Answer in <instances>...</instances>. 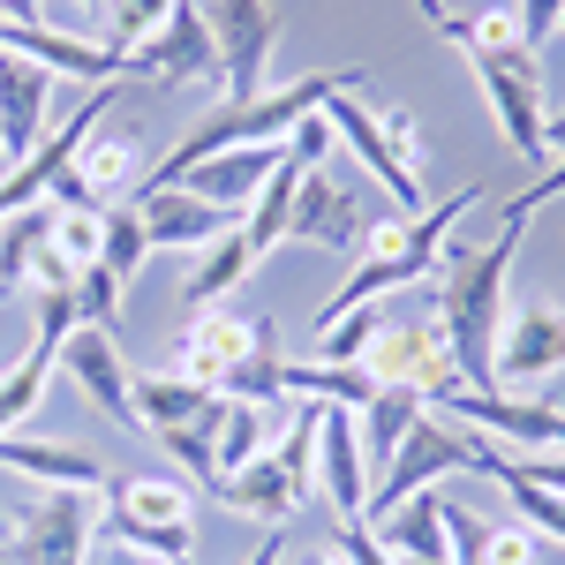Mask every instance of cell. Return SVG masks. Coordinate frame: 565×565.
Listing matches in <instances>:
<instances>
[{
    "label": "cell",
    "mask_w": 565,
    "mask_h": 565,
    "mask_svg": "<svg viewBox=\"0 0 565 565\" xmlns=\"http://www.w3.org/2000/svg\"><path fill=\"white\" fill-rule=\"evenodd\" d=\"M521 218H498L490 242H445L437 257V324L460 362V392L498 385V332H505V302H513V257H521Z\"/></svg>",
    "instance_id": "1"
},
{
    "label": "cell",
    "mask_w": 565,
    "mask_h": 565,
    "mask_svg": "<svg viewBox=\"0 0 565 565\" xmlns=\"http://www.w3.org/2000/svg\"><path fill=\"white\" fill-rule=\"evenodd\" d=\"M370 84V68H332V76H295V84H264L257 98H226L218 114H204L196 129L181 136L174 151L143 174V189H174L196 159H212V151H242V143H287V136L302 129L309 114L332 98V90H362Z\"/></svg>",
    "instance_id": "2"
},
{
    "label": "cell",
    "mask_w": 565,
    "mask_h": 565,
    "mask_svg": "<svg viewBox=\"0 0 565 565\" xmlns=\"http://www.w3.org/2000/svg\"><path fill=\"white\" fill-rule=\"evenodd\" d=\"M468 204H482V181H468L460 196H445V204H430V212H392L377 218L370 234H362V249H354V271L340 279V295L317 309V332L324 324H340L348 309L362 302H385V295H399V287H423L437 271V257H445V234L468 218Z\"/></svg>",
    "instance_id": "3"
},
{
    "label": "cell",
    "mask_w": 565,
    "mask_h": 565,
    "mask_svg": "<svg viewBox=\"0 0 565 565\" xmlns=\"http://www.w3.org/2000/svg\"><path fill=\"white\" fill-rule=\"evenodd\" d=\"M279 370H287V354H279V324L271 317H242V309H196L189 324H181L174 354H167V377L181 385H204L218 399H257L271 407L279 399Z\"/></svg>",
    "instance_id": "4"
},
{
    "label": "cell",
    "mask_w": 565,
    "mask_h": 565,
    "mask_svg": "<svg viewBox=\"0 0 565 565\" xmlns=\"http://www.w3.org/2000/svg\"><path fill=\"white\" fill-rule=\"evenodd\" d=\"M196 505H204V490H189L174 476H114L106 482V535L129 551H151V558H189Z\"/></svg>",
    "instance_id": "5"
},
{
    "label": "cell",
    "mask_w": 565,
    "mask_h": 565,
    "mask_svg": "<svg viewBox=\"0 0 565 565\" xmlns=\"http://www.w3.org/2000/svg\"><path fill=\"white\" fill-rule=\"evenodd\" d=\"M468 68H476V90L498 114L505 143L521 159H535V167H551V76H543V53L535 45H505V53H476Z\"/></svg>",
    "instance_id": "6"
},
{
    "label": "cell",
    "mask_w": 565,
    "mask_h": 565,
    "mask_svg": "<svg viewBox=\"0 0 565 565\" xmlns=\"http://www.w3.org/2000/svg\"><path fill=\"white\" fill-rule=\"evenodd\" d=\"M362 370L377 377V385H399V392H423V399H445V392H460V362H452V340H445V324H437V309H385V324H377V340L362 348Z\"/></svg>",
    "instance_id": "7"
},
{
    "label": "cell",
    "mask_w": 565,
    "mask_h": 565,
    "mask_svg": "<svg viewBox=\"0 0 565 565\" xmlns=\"http://www.w3.org/2000/svg\"><path fill=\"white\" fill-rule=\"evenodd\" d=\"M476 445H482V437H468L460 423H437V415H423L415 430L399 437V452L385 460V476L370 482V521H362V527H377L385 513H399L407 498L437 490V482L460 476V468L476 476Z\"/></svg>",
    "instance_id": "8"
},
{
    "label": "cell",
    "mask_w": 565,
    "mask_h": 565,
    "mask_svg": "<svg viewBox=\"0 0 565 565\" xmlns=\"http://www.w3.org/2000/svg\"><path fill=\"white\" fill-rule=\"evenodd\" d=\"M121 76H143V84H159V90H226L212 15H204L196 0H181L174 15H167V23L121 61Z\"/></svg>",
    "instance_id": "9"
},
{
    "label": "cell",
    "mask_w": 565,
    "mask_h": 565,
    "mask_svg": "<svg viewBox=\"0 0 565 565\" xmlns=\"http://www.w3.org/2000/svg\"><path fill=\"white\" fill-rule=\"evenodd\" d=\"M98 527H106V490H45L39 505L8 527L0 558L8 565H84Z\"/></svg>",
    "instance_id": "10"
},
{
    "label": "cell",
    "mask_w": 565,
    "mask_h": 565,
    "mask_svg": "<svg viewBox=\"0 0 565 565\" xmlns=\"http://www.w3.org/2000/svg\"><path fill=\"white\" fill-rule=\"evenodd\" d=\"M143 129H136L129 114H106L98 129L84 136V151H76V167L61 181V196L53 204H84V212H114V204H129L136 189H143Z\"/></svg>",
    "instance_id": "11"
},
{
    "label": "cell",
    "mask_w": 565,
    "mask_h": 565,
    "mask_svg": "<svg viewBox=\"0 0 565 565\" xmlns=\"http://www.w3.org/2000/svg\"><path fill=\"white\" fill-rule=\"evenodd\" d=\"M437 407L505 452H565V407L551 392H445Z\"/></svg>",
    "instance_id": "12"
},
{
    "label": "cell",
    "mask_w": 565,
    "mask_h": 565,
    "mask_svg": "<svg viewBox=\"0 0 565 565\" xmlns=\"http://www.w3.org/2000/svg\"><path fill=\"white\" fill-rule=\"evenodd\" d=\"M551 377H565V302H551V295L505 302L498 385H490V392H543Z\"/></svg>",
    "instance_id": "13"
},
{
    "label": "cell",
    "mask_w": 565,
    "mask_h": 565,
    "mask_svg": "<svg viewBox=\"0 0 565 565\" xmlns=\"http://www.w3.org/2000/svg\"><path fill=\"white\" fill-rule=\"evenodd\" d=\"M370 226H377V212H370V189L340 181L332 167H309V174L295 181V242H317V249H340V257H354Z\"/></svg>",
    "instance_id": "14"
},
{
    "label": "cell",
    "mask_w": 565,
    "mask_h": 565,
    "mask_svg": "<svg viewBox=\"0 0 565 565\" xmlns=\"http://www.w3.org/2000/svg\"><path fill=\"white\" fill-rule=\"evenodd\" d=\"M53 370H68V385H84V399L106 415V423L143 430V423H136V370H129V354H121V340H114V332H90V324H76Z\"/></svg>",
    "instance_id": "15"
},
{
    "label": "cell",
    "mask_w": 565,
    "mask_h": 565,
    "mask_svg": "<svg viewBox=\"0 0 565 565\" xmlns=\"http://www.w3.org/2000/svg\"><path fill=\"white\" fill-rule=\"evenodd\" d=\"M212 39H218V68H226V98H257L264 68H271V0H212Z\"/></svg>",
    "instance_id": "16"
},
{
    "label": "cell",
    "mask_w": 565,
    "mask_h": 565,
    "mask_svg": "<svg viewBox=\"0 0 565 565\" xmlns=\"http://www.w3.org/2000/svg\"><path fill=\"white\" fill-rule=\"evenodd\" d=\"M53 84H61L53 68L23 61V53H0V174L39 151L45 121H53Z\"/></svg>",
    "instance_id": "17"
},
{
    "label": "cell",
    "mask_w": 565,
    "mask_h": 565,
    "mask_svg": "<svg viewBox=\"0 0 565 565\" xmlns=\"http://www.w3.org/2000/svg\"><path fill=\"white\" fill-rule=\"evenodd\" d=\"M324 121L340 129V151H354V159H362V174L377 181L399 212H423V204H430V196H423V174H407V167L392 159V143H385V129H377V114H370L354 90H332V98H324Z\"/></svg>",
    "instance_id": "18"
},
{
    "label": "cell",
    "mask_w": 565,
    "mask_h": 565,
    "mask_svg": "<svg viewBox=\"0 0 565 565\" xmlns=\"http://www.w3.org/2000/svg\"><path fill=\"white\" fill-rule=\"evenodd\" d=\"M279 167H287V143H242V151H212V159H196L174 189H189V196H204V204H218V212L242 218ZM136 196H143V189H136Z\"/></svg>",
    "instance_id": "19"
},
{
    "label": "cell",
    "mask_w": 565,
    "mask_h": 565,
    "mask_svg": "<svg viewBox=\"0 0 565 565\" xmlns=\"http://www.w3.org/2000/svg\"><path fill=\"white\" fill-rule=\"evenodd\" d=\"M317 482H324V498H332L340 521H370V460H362L354 407H324V430H317Z\"/></svg>",
    "instance_id": "20"
},
{
    "label": "cell",
    "mask_w": 565,
    "mask_h": 565,
    "mask_svg": "<svg viewBox=\"0 0 565 565\" xmlns=\"http://www.w3.org/2000/svg\"><path fill=\"white\" fill-rule=\"evenodd\" d=\"M0 468L45 482V490H106V482H114V468H106L98 452L68 445V437H23V430L0 437Z\"/></svg>",
    "instance_id": "21"
},
{
    "label": "cell",
    "mask_w": 565,
    "mask_h": 565,
    "mask_svg": "<svg viewBox=\"0 0 565 565\" xmlns=\"http://www.w3.org/2000/svg\"><path fill=\"white\" fill-rule=\"evenodd\" d=\"M136 218H143V242L151 249H212L218 234L234 226V212H218V204H204V196H189V189H143V196H129Z\"/></svg>",
    "instance_id": "22"
},
{
    "label": "cell",
    "mask_w": 565,
    "mask_h": 565,
    "mask_svg": "<svg viewBox=\"0 0 565 565\" xmlns=\"http://www.w3.org/2000/svg\"><path fill=\"white\" fill-rule=\"evenodd\" d=\"M226 513H242V521H257V527H287L295 513L309 505V482L287 476V460L279 452H264V460H249V468H234V476H218L212 490Z\"/></svg>",
    "instance_id": "23"
},
{
    "label": "cell",
    "mask_w": 565,
    "mask_h": 565,
    "mask_svg": "<svg viewBox=\"0 0 565 565\" xmlns=\"http://www.w3.org/2000/svg\"><path fill=\"white\" fill-rule=\"evenodd\" d=\"M445 535H452V565H543L535 527L521 521H476L468 505L445 498Z\"/></svg>",
    "instance_id": "24"
},
{
    "label": "cell",
    "mask_w": 565,
    "mask_h": 565,
    "mask_svg": "<svg viewBox=\"0 0 565 565\" xmlns=\"http://www.w3.org/2000/svg\"><path fill=\"white\" fill-rule=\"evenodd\" d=\"M264 264L249 257V242H242V218L218 234L212 249H196V264L181 271V309L196 317V309H218L226 295H242V279H257Z\"/></svg>",
    "instance_id": "25"
},
{
    "label": "cell",
    "mask_w": 565,
    "mask_h": 565,
    "mask_svg": "<svg viewBox=\"0 0 565 565\" xmlns=\"http://www.w3.org/2000/svg\"><path fill=\"white\" fill-rule=\"evenodd\" d=\"M218 407H226V399L204 392V385H181V377H167V370H136V423H143V437L212 423Z\"/></svg>",
    "instance_id": "26"
},
{
    "label": "cell",
    "mask_w": 565,
    "mask_h": 565,
    "mask_svg": "<svg viewBox=\"0 0 565 565\" xmlns=\"http://www.w3.org/2000/svg\"><path fill=\"white\" fill-rule=\"evenodd\" d=\"M476 476H490L498 490H505V505L521 513V527H535V535L565 543V498H558V490H543V482H527L513 452H498V445H476Z\"/></svg>",
    "instance_id": "27"
},
{
    "label": "cell",
    "mask_w": 565,
    "mask_h": 565,
    "mask_svg": "<svg viewBox=\"0 0 565 565\" xmlns=\"http://www.w3.org/2000/svg\"><path fill=\"white\" fill-rule=\"evenodd\" d=\"M279 399H317V407H370L377 399V377L362 362H287L279 370Z\"/></svg>",
    "instance_id": "28"
},
{
    "label": "cell",
    "mask_w": 565,
    "mask_h": 565,
    "mask_svg": "<svg viewBox=\"0 0 565 565\" xmlns=\"http://www.w3.org/2000/svg\"><path fill=\"white\" fill-rule=\"evenodd\" d=\"M423 415H430V399H423V392L377 385V399H370V407L354 415V430H362V460H370V482L385 476V460H392V452H399V437L415 430Z\"/></svg>",
    "instance_id": "29"
},
{
    "label": "cell",
    "mask_w": 565,
    "mask_h": 565,
    "mask_svg": "<svg viewBox=\"0 0 565 565\" xmlns=\"http://www.w3.org/2000/svg\"><path fill=\"white\" fill-rule=\"evenodd\" d=\"M295 181H302V167L287 159V167L257 189V204L242 212V242H249V257H257V264H271L287 242H295Z\"/></svg>",
    "instance_id": "30"
},
{
    "label": "cell",
    "mask_w": 565,
    "mask_h": 565,
    "mask_svg": "<svg viewBox=\"0 0 565 565\" xmlns=\"http://www.w3.org/2000/svg\"><path fill=\"white\" fill-rule=\"evenodd\" d=\"M271 452V407H257V399H226V415H218V476H234V468H249V460H264ZM218 490V482H212Z\"/></svg>",
    "instance_id": "31"
},
{
    "label": "cell",
    "mask_w": 565,
    "mask_h": 565,
    "mask_svg": "<svg viewBox=\"0 0 565 565\" xmlns=\"http://www.w3.org/2000/svg\"><path fill=\"white\" fill-rule=\"evenodd\" d=\"M53 362H61V348H53V340H31V348H23V362L0 377V437L31 423V407H39L45 385H53Z\"/></svg>",
    "instance_id": "32"
},
{
    "label": "cell",
    "mask_w": 565,
    "mask_h": 565,
    "mask_svg": "<svg viewBox=\"0 0 565 565\" xmlns=\"http://www.w3.org/2000/svg\"><path fill=\"white\" fill-rule=\"evenodd\" d=\"M98 242H106V212H84V204H45V249L84 279L98 264Z\"/></svg>",
    "instance_id": "33"
},
{
    "label": "cell",
    "mask_w": 565,
    "mask_h": 565,
    "mask_svg": "<svg viewBox=\"0 0 565 565\" xmlns=\"http://www.w3.org/2000/svg\"><path fill=\"white\" fill-rule=\"evenodd\" d=\"M437 31L460 45L468 61H476V53H505V45H527V39H521V8H513V0H482L476 15H445Z\"/></svg>",
    "instance_id": "34"
},
{
    "label": "cell",
    "mask_w": 565,
    "mask_h": 565,
    "mask_svg": "<svg viewBox=\"0 0 565 565\" xmlns=\"http://www.w3.org/2000/svg\"><path fill=\"white\" fill-rule=\"evenodd\" d=\"M174 8H181V0H106V31H98V45L114 53V68H121L136 45L151 39L167 15H174Z\"/></svg>",
    "instance_id": "35"
},
{
    "label": "cell",
    "mask_w": 565,
    "mask_h": 565,
    "mask_svg": "<svg viewBox=\"0 0 565 565\" xmlns=\"http://www.w3.org/2000/svg\"><path fill=\"white\" fill-rule=\"evenodd\" d=\"M143 257H151V242H143V218H136V204H121V212H106V242H98V271L129 295V279L143 271Z\"/></svg>",
    "instance_id": "36"
},
{
    "label": "cell",
    "mask_w": 565,
    "mask_h": 565,
    "mask_svg": "<svg viewBox=\"0 0 565 565\" xmlns=\"http://www.w3.org/2000/svg\"><path fill=\"white\" fill-rule=\"evenodd\" d=\"M551 196H565V106L551 114V167H543V174L527 181V189L513 196V204H498V218H521V226H527V218L543 212Z\"/></svg>",
    "instance_id": "37"
},
{
    "label": "cell",
    "mask_w": 565,
    "mask_h": 565,
    "mask_svg": "<svg viewBox=\"0 0 565 565\" xmlns=\"http://www.w3.org/2000/svg\"><path fill=\"white\" fill-rule=\"evenodd\" d=\"M377 129H385L392 159H399L407 174H423V167H430V151H423V121H415V106H385V114H377Z\"/></svg>",
    "instance_id": "38"
},
{
    "label": "cell",
    "mask_w": 565,
    "mask_h": 565,
    "mask_svg": "<svg viewBox=\"0 0 565 565\" xmlns=\"http://www.w3.org/2000/svg\"><path fill=\"white\" fill-rule=\"evenodd\" d=\"M332 151H340V129H332V121H324V106H317V114H309L302 129L287 136V159H295V167H324V159H332Z\"/></svg>",
    "instance_id": "39"
},
{
    "label": "cell",
    "mask_w": 565,
    "mask_h": 565,
    "mask_svg": "<svg viewBox=\"0 0 565 565\" xmlns=\"http://www.w3.org/2000/svg\"><path fill=\"white\" fill-rule=\"evenodd\" d=\"M513 8H521V39L535 45V53L565 31V0H513Z\"/></svg>",
    "instance_id": "40"
},
{
    "label": "cell",
    "mask_w": 565,
    "mask_h": 565,
    "mask_svg": "<svg viewBox=\"0 0 565 565\" xmlns=\"http://www.w3.org/2000/svg\"><path fill=\"white\" fill-rule=\"evenodd\" d=\"M498 452H505V445H498ZM513 460H521L527 482H543V490H558V498H565V452H513Z\"/></svg>",
    "instance_id": "41"
},
{
    "label": "cell",
    "mask_w": 565,
    "mask_h": 565,
    "mask_svg": "<svg viewBox=\"0 0 565 565\" xmlns=\"http://www.w3.org/2000/svg\"><path fill=\"white\" fill-rule=\"evenodd\" d=\"M249 565H287V527H264V543L249 551Z\"/></svg>",
    "instance_id": "42"
},
{
    "label": "cell",
    "mask_w": 565,
    "mask_h": 565,
    "mask_svg": "<svg viewBox=\"0 0 565 565\" xmlns=\"http://www.w3.org/2000/svg\"><path fill=\"white\" fill-rule=\"evenodd\" d=\"M114 565H189V558H151V551H129V543H114Z\"/></svg>",
    "instance_id": "43"
},
{
    "label": "cell",
    "mask_w": 565,
    "mask_h": 565,
    "mask_svg": "<svg viewBox=\"0 0 565 565\" xmlns=\"http://www.w3.org/2000/svg\"><path fill=\"white\" fill-rule=\"evenodd\" d=\"M302 565H348V558H340V551H317V558H302Z\"/></svg>",
    "instance_id": "44"
},
{
    "label": "cell",
    "mask_w": 565,
    "mask_h": 565,
    "mask_svg": "<svg viewBox=\"0 0 565 565\" xmlns=\"http://www.w3.org/2000/svg\"><path fill=\"white\" fill-rule=\"evenodd\" d=\"M423 15H430V23H445V0H423Z\"/></svg>",
    "instance_id": "45"
},
{
    "label": "cell",
    "mask_w": 565,
    "mask_h": 565,
    "mask_svg": "<svg viewBox=\"0 0 565 565\" xmlns=\"http://www.w3.org/2000/svg\"><path fill=\"white\" fill-rule=\"evenodd\" d=\"M84 8H106V0H84Z\"/></svg>",
    "instance_id": "46"
}]
</instances>
